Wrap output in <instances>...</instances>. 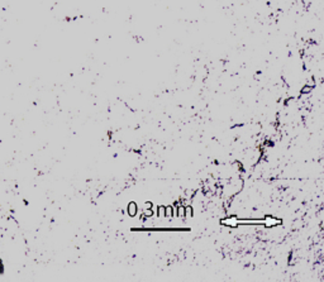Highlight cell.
Here are the masks:
<instances>
[{
	"label": "cell",
	"instance_id": "obj_7",
	"mask_svg": "<svg viewBox=\"0 0 324 282\" xmlns=\"http://www.w3.org/2000/svg\"><path fill=\"white\" fill-rule=\"evenodd\" d=\"M151 207H152V203H151V201H146L145 206H143V209H151Z\"/></svg>",
	"mask_w": 324,
	"mask_h": 282
},
{
	"label": "cell",
	"instance_id": "obj_1",
	"mask_svg": "<svg viewBox=\"0 0 324 282\" xmlns=\"http://www.w3.org/2000/svg\"><path fill=\"white\" fill-rule=\"evenodd\" d=\"M281 219H277L272 215H266L265 218H262V225L267 226V228H274L276 225H280L281 224Z\"/></svg>",
	"mask_w": 324,
	"mask_h": 282
},
{
	"label": "cell",
	"instance_id": "obj_2",
	"mask_svg": "<svg viewBox=\"0 0 324 282\" xmlns=\"http://www.w3.org/2000/svg\"><path fill=\"white\" fill-rule=\"evenodd\" d=\"M222 224L223 225H227V226L237 228V226H239V219H238V216H236V215H231V216L225 218V219H223L222 220Z\"/></svg>",
	"mask_w": 324,
	"mask_h": 282
},
{
	"label": "cell",
	"instance_id": "obj_6",
	"mask_svg": "<svg viewBox=\"0 0 324 282\" xmlns=\"http://www.w3.org/2000/svg\"><path fill=\"white\" fill-rule=\"evenodd\" d=\"M156 215L158 218H161V219H163V218H165V205H157Z\"/></svg>",
	"mask_w": 324,
	"mask_h": 282
},
{
	"label": "cell",
	"instance_id": "obj_4",
	"mask_svg": "<svg viewBox=\"0 0 324 282\" xmlns=\"http://www.w3.org/2000/svg\"><path fill=\"white\" fill-rule=\"evenodd\" d=\"M165 218L172 219L173 218V207L172 205H166L165 206Z\"/></svg>",
	"mask_w": 324,
	"mask_h": 282
},
{
	"label": "cell",
	"instance_id": "obj_3",
	"mask_svg": "<svg viewBox=\"0 0 324 282\" xmlns=\"http://www.w3.org/2000/svg\"><path fill=\"white\" fill-rule=\"evenodd\" d=\"M137 212H138V205L134 203V201H130V203L128 204V206H127V214H128L129 216H132V218H134L137 215Z\"/></svg>",
	"mask_w": 324,
	"mask_h": 282
},
{
	"label": "cell",
	"instance_id": "obj_5",
	"mask_svg": "<svg viewBox=\"0 0 324 282\" xmlns=\"http://www.w3.org/2000/svg\"><path fill=\"white\" fill-rule=\"evenodd\" d=\"M194 216V207L193 205H185V219L186 218H193Z\"/></svg>",
	"mask_w": 324,
	"mask_h": 282
}]
</instances>
